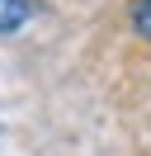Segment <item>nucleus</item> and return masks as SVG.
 I'll return each mask as SVG.
<instances>
[{
	"label": "nucleus",
	"instance_id": "1",
	"mask_svg": "<svg viewBox=\"0 0 151 156\" xmlns=\"http://www.w3.org/2000/svg\"><path fill=\"white\" fill-rule=\"evenodd\" d=\"M33 19V0H0V33H19Z\"/></svg>",
	"mask_w": 151,
	"mask_h": 156
},
{
	"label": "nucleus",
	"instance_id": "2",
	"mask_svg": "<svg viewBox=\"0 0 151 156\" xmlns=\"http://www.w3.org/2000/svg\"><path fill=\"white\" fill-rule=\"evenodd\" d=\"M132 24H137V33L151 43V0H132Z\"/></svg>",
	"mask_w": 151,
	"mask_h": 156
}]
</instances>
